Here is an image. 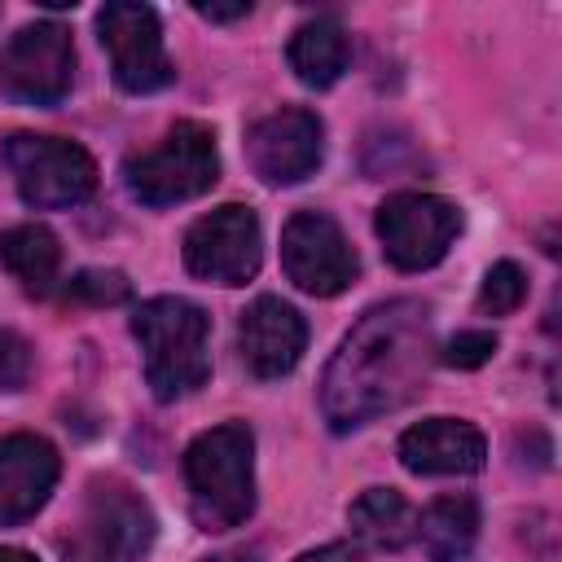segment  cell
I'll return each mask as SVG.
<instances>
[{
	"label": "cell",
	"mask_w": 562,
	"mask_h": 562,
	"mask_svg": "<svg viewBox=\"0 0 562 562\" xmlns=\"http://www.w3.org/2000/svg\"><path fill=\"white\" fill-rule=\"evenodd\" d=\"M0 268L31 294L53 290L61 268V241L44 224H13L0 233Z\"/></svg>",
	"instance_id": "18"
},
{
	"label": "cell",
	"mask_w": 562,
	"mask_h": 562,
	"mask_svg": "<svg viewBox=\"0 0 562 562\" xmlns=\"http://www.w3.org/2000/svg\"><path fill=\"white\" fill-rule=\"evenodd\" d=\"M492 351H496V334L492 329H461L457 338L443 342L439 364H448V369H479V364L492 360Z\"/></svg>",
	"instance_id": "22"
},
{
	"label": "cell",
	"mask_w": 562,
	"mask_h": 562,
	"mask_svg": "<svg viewBox=\"0 0 562 562\" xmlns=\"http://www.w3.org/2000/svg\"><path fill=\"white\" fill-rule=\"evenodd\" d=\"M285 61H290V70H294L299 83L329 88V83L342 79L347 61H351V40H347V31H342L338 18H312V22H303L290 35Z\"/></svg>",
	"instance_id": "16"
},
{
	"label": "cell",
	"mask_w": 562,
	"mask_h": 562,
	"mask_svg": "<svg viewBox=\"0 0 562 562\" xmlns=\"http://www.w3.org/2000/svg\"><path fill=\"white\" fill-rule=\"evenodd\" d=\"M417 540L430 562H465L479 540V505L465 492L435 496L417 518Z\"/></svg>",
	"instance_id": "17"
},
{
	"label": "cell",
	"mask_w": 562,
	"mask_h": 562,
	"mask_svg": "<svg viewBox=\"0 0 562 562\" xmlns=\"http://www.w3.org/2000/svg\"><path fill=\"white\" fill-rule=\"evenodd\" d=\"M281 268L303 294L334 299L356 281L360 259H356V250H351V241L334 215L294 211L281 228Z\"/></svg>",
	"instance_id": "10"
},
{
	"label": "cell",
	"mask_w": 562,
	"mask_h": 562,
	"mask_svg": "<svg viewBox=\"0 0 562 562\" xmlns=\"http://www.w3.org/2000/svg\"><path fill=\"white\" fill-rule=\"evenodd\" d=\"M189 514L202 531H233L255 514V435L246 422L202 430L184 448Z\"/></svg>",
	"instance_id": "3"
},
{
	"label": "cell",
	"mask_w": 562,
	"mask_h": 562,
	"mask_svg": "<svg viewBox=\"0 0 562 562\" xmlns=\"http://www.w3.org/2000/svg\"><path fill=\"white\" fill-rule=\"evenodd\" d=\"M61 474V457L44 435L18 430L0 439V527L35 518Z\"/></svg>",
	"instance_id": "13"
},
{
	"label": "cell",
	"mask_w": 562,
	"mask_h": 562,
	"mask_svg": "<svg viewBox=\"0 0 562 562\" xmlns=\"http://www.w3.org/2000/svg\"><path fill=\"white\" fill-rule=\"evenodd\" d=\"M4 162H9V176L22 193V202L35 211L79 206L97 193V162L75 140L18 132L4 140Z\"/></svg>",
	"instance_id": "6"
},
{
	"label": "cell",
	"mask_w": 562,
	"mask_h": 562,
	"mask_svg": "<svg viewBox=\"0 0 562 562\" xmlns=\"http://www.w3.org/2000/svg\"><path fill=\"white\" fill-rule=\"evenodd\" d=\"M373 228L395 268L422 272L452 250L461 233V206L439 193H395L378 206Z\"/></svg>",
	"instance_id": "7"
},
{
	"label": "cell",
	"mask_w": 562,
	"mask_h": 562,
	"mask_svg": "<svg viewBox=\"0 0 562 562\" xmlns=\"http://www.w3.org/2000/svg\"><path fill=\"white\" fill-rule=\"evenodd\" d=\"M35 351L18 329H0V391H22L31 382Z\"/></svg>",
	"instance_id": "23"
},
{
	"label": "cell",
	"mask_w": 562,
	"mask_h": 562,
	"mask_svg": "<svg viewBox=\"0 0 562 562\" xmlns=\"http://www.w3.org/2000/svg\"><path fill=\"white\" fill-rule=\"evenodd\" d=\"M202 562H259V549H220V553H211V558H202Z\"/></svg>",
	"instance_id": "26"
},
{
	"label": "cell",
	"mask_w": 562,
	"mask_h": 562,
	"mask_svg": "<svg viewBox=\"0 0 562 562\" xmlns=\"http://www.w3.org/2000/svg\"><path fill=\"white\" fill-rule=\"evenodd\" d=\"M263 259L259 215L241 202H224L189 224L184 233V268L211 285H246Z\"/></svg>",
	"instance_id": "8"
},
{
	"label": "cell",
	"mask_w": 562,
	"mask_h": 562,
	"mask_svg": "<svg viewBox=\"0 0 562 562\" xmlns=\"http://www.w3.org/2000/svg\"><path fill=\"white\" fill-rule=\"evenodd\" d=\"M132 294L127 277L119 268H83L70 277L66 285V299L70 303H92V307H110V303H123Z\"/></svg>",
	"instance_id": "21"
},
{
	"label": "cell",
	"mask_w": 562,
	"mask_h": 562,
	"mask_svg": "<svg viewBox=\"0 0 562 562\" xmlns=\"http://www.w3.org/2000/svg\"><path fill=\"white\" fill-rule=\"evenodd\" d=\"M430 360V307L422 299H391L369 307L347 329L321 378V413L329 430L347 435L408 404L422 391Z\"/></svg>",
	"instance_id": "1"
},
{
	"label": "cell",
	"mask_w": 562,
	"mask_h": 562,
	"mask_svg": "<svg viewBox=\"0 0 562 562\" xmlns=\"http://www.w3.org/2000/svg\"><path fill=\"white\" fill-rule=\"evenodd\" d=\"M487 461V439L461 417H426L400 435V465L408 474H474Z\"/></svg>",
	"instance_id": "15"
},
{
	"label": "cell",
	"mask_w": 562,
	"mask_h": 562,
	"mask_svg": "<svg viewBox=\"0 0 562 562\" xmlns=\"http://www.w3.org/2000/svg\"><path fill=\"white\" fill-rule=\"evenodd\" d=\"M246 158L263 184H299L325 158V123L303 105L263 114L246 132Z\"/></svg>",
	"instance_id": "12"
},
{
	"label": "cell",
	"mask_w": 562,
	"mask_h": 562,
	"mask_svg": "<svg viewBox=\"0 0 562 562\" xmlns=\"http://www.w3.org/2000/svg\"><path fill=\"white\" fill-rule=\"evenodd\" d=\"M123 180L140 206H176V202L202 198L220 180L215 132L193 119L176 123L158 145L123 162Z\"/></svg>",
	"instance_id": "5"
},
{
	"label": "cell",
	"mask_w": 562,
	"mask_h": 562,
	"mask_svg": "<svg viewBox=\"0 0 562 562\" xmlns=\"http://www.w3.org/2000/svg\"><path fill=\"white\" fill-rule=\"evenodd\" d=\"M522 299H527V272H522L514 259L492 263L487 277H483V285H479V312H487V316H509V312L522 307Z\"/></svg>",
	"instance_id": "20"
},
{
	"label": "cell",
	"mask_w": 562,
	"mask_h": 562,
	"mask_svg": "<svg viewBox=\"0 0 562 562\" xmlns=\"http://www.w3.org/2000/svg\"><path fill=\"white\" fill-rule=\"evenodd\" d=\"M75 83V44L61 22L22 26L0 53V92L18 105H57Z\"/></svg>",
	"instance_id": "9"
},
{
	"label": "cell",
	"mask_w": 562,
	"mask_h": 562,
	"mask_svg": "<svg viewBox=\"0 0 562 562\" xmlns=\"http://www.w3.org/2000/svg\"><path fill=\"white\" fill-rule=\"evenodd\" d=\"M294 562H364L351 544H321V549H307V553H299Z\"/></svg>",
	"instance_id": "24"
},
{
	"label": "cell",
	"mask_w": 562,
	"mask_h": 562,
	"mask_svg": "<svg viewBox=\"0 0 562 562\" xmlns=\"http://www.w3.org/2000/svg\"><path fill=\"white\" fill-rule=\"evenodd\" d=\"M132 338L145 356V382L154 400L171 404L206 386L211 378V316L180 299L158 294L132 312Z\"/></svg>",
	"instance_id": "2"
},
{
	"label": "cell",
	"mask_w": 562,
	"mask_h": 562,
	"mask_svg": "<svg viewBox=\"0 0 562 562\" xmlns=\"http://www.w3.org/2000/svg\"><path fill=\"white\" fill-rule=\"evenodd\" d=\"M97 35L101 48L110 53V75L123 92H158L176 79V66L162 48V26L149 4H127L110 0L97 13Z\"/></svg>",
	"instance_id": "11"
},
{
	"label": "cell",
	"mask_w": 562,
	"mask_h": 562,
	"mask_svg": "<svg viewBox=\"0 0 562 562\" xmlns=\"http://www.w3.org/2000/svg\"><path fill=\"white\" fill-rule=\"evenodd\" d=\"M307 347V321L277 294H259L237 321V351L255 378H285Z\"/></svg>",
	"instance_id": "14"
},
{
	"label": "cell",
	"mask_w": 562,
	"mask_h": 562,
	"mask_svg": "<svg viewBox=\"0 0 562 562\" xmlns=\"http://www.w3.org/2000/svg\"><path fill=\"white\" fill-rule=\"evenodd\" d=\"M154 536H158V518L149 501L123 479L97 474L88 479L79 509L57 544L66 562H145Z\"/></svg>",
	"instance_id": "4"
},
{
	"label": "cell",
	"mask_w": 562,
	"mask_h": 562,
	"mask_svg": "<svg viewBox=\"0 0 562 562\" xmlns=\"http://www.w3.org/2000/svg\"><path fill=\"white\" fill-rule=\"evenodd\" d=\"M347 522L356 531V540H364L369 549H404L417 536V514L413 505L395 492V487H369L351 501Z\"/></svg>",
	"instance_id": "19"
},
{
	"label": "cell",
	"mask_w": 562,
	"mask_h": 562,
	"mask_svg": "<svg viewBox=\"0 0 562 562\" xmlns=\"http://www.w3.org/2000/svg\"><path fill=\"white\" fill-rule=\"evenodd\" d=\"M0 562H40V558L26 553V549H18V544H0Z\"/></svg>",
	"instance_id": "27"
},
{
	"label": "cell",
	"mask_w": 562,
	"mask_h": 562,
	"mask_svg": "<svg viewBox=\"0 0 562 562\" xmlns=\"http://www.w3.org/2000/svg\"><path fill=\"white\" fill-rule=\"evenodd\" d=\"M198 13H202L206 22H233V18H246L250 4H246V0H241V4H198Z\"/></svg>",
	"instance_id": "25"
}]
</instances>
